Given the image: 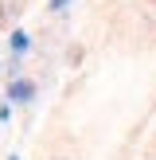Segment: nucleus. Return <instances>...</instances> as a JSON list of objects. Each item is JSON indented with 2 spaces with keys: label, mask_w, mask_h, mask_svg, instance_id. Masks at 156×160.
<instances>
[{
  "label": "nucleus",
  "mask_w": 156,
  "mask_h": 160,
  "mask_svg": "<svg viewBox=\"0 0 156 160\" xmlns=\"http://www.w3.org/2000/svg\"><path fill=\"white\" fill-rule=\"evenodd\" d=\"M0 12H4V16H20L23 12V0H0Z\"/></svg>",
  "instance_id": "f257e3e1"
},
{
  "label": "nucleus",
  "mask_w": 156,
  "mask_h": 160,
  "mask_svg": "<svg viewBox=\"0 0 156 160\" xmlns=\"http://www.w3.org/2000/svg\"><path fill=\"white\" fill-rule=\"evenodd\" d=\"M148 4H156V0H148Z\"/></svg>",
  "instance_id": "f03ea898"
}]
</instances>
